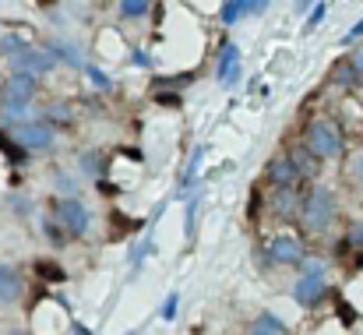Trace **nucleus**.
Wrapping results in <instances>:
<instances>
[{"label": "nucleus", "mask_w": 363, "mask_h": 335, "mask_svg": "<svg viewBox=\"0 0 363 335\" xmlns=\"http://www.w3.org/2000/svg\"><path fill=\"white\" fill-rule=\"evenodd\" d=\"M32 96H35V78L14 71V75H7V82H4V89H0V106H4V113H7L11 120H18V116H25Z\"/></svg>", "instance_id": "obj_1"}, {"label": "nucleus", "mask_w": 363, "mask_h": 335, "mask_svg": "<svg viewBox=\"0 0 363 335\" xmlns=\"http://www.w3.org/2000/svg\"><path fill=\"white\" fill-rule=\"evenodd\" d=\"M300 216H303V226H307L311 233L328 229V226H332V219H335V194H332L328 187H314V191L303 198Z\"/></svg>", "instance_id": "obj_2"}, {"label": "nucleus", "mask_w": 363, "mask_h": 335, "mask_svg": "<svg viewBox=\"0 0 363 335\" xmlns=\"http://www.w3.org/2000/svg\"><path fill=\"white\" fill-rule=\"evenodd\" d=\"M325 265L321 261H311V265H303V275L296 279V286H293V300L300 304V307H314L321 297H325Z\"/></svg>", "instance_id": "obj_3"}, {"label": "nucleus", "mask_w": 363, "mask_h": 335, "mask_svg": "<svg viewBox=\"0 0 363 335\" xmlns=\"http://www.w3.org/2000/svg\"><path fill=\"white\" fill-rule=\"evenodd\" d=\"M307 148H311L318 159H332V155H339V152H342V134H339V127L328 123V120L311 123V127H307Z\"/></svg>", "instance_id": "obj_4"}, {"label": "nucleus", "mask_w": 363, "mask_h": 335, "mask_svg": "<svg viewBox=\"0 0 363 335\" xmlns=\"http://www.w3.org/2000/svg\"><path fill=\"white\" fill-rule=\"evenodd\" d=\"M64 233H74V236H82L89 223H92V216H89V209L78 202V198H64V202H57V216H53Z\"/></svg>", "instance_id": "obj_5"}, {"label": "nucleus", "mask_w": 363, "mask_h": 335, "mask_svg": "<svg viewBox=\"0 0 363 335\" xmlns=\"http://www.w3.org/2000/svg\"><path fill=\"white\" fill-rule=\"evenodd\" d=\"M14 64V71H21V75H46V71H53V64H57V57L50 53V50H43V46H28L21 57H14L11 60Z\"/></svg>", "instance_id": "obj_6"}, {"label": "nucleus", "mask_w": 363, "mask_h": 335, "mask_svg": "<svg viewBox=\"0 0 363 335\" xmlns=\"http://www.w3.org/2000/svg\"><path fill=\"white\" fill-rule=\"evenodd\" d=\"M268 180L275 184V191H289V187H296V180H300L296 159H293V155H275V159L268 163Z\"/></svg>", "instance_id": "obj_7"}, {"label": "nucleus", "mask_w": 363, "mask_h": 335, "mask_svg": "<svg viewBox=\"0 0 363 335\" xmlns=\"http://www.w3.org/2000/svg\"><path fill=\"white\" fill-rule=\"evenodd\" d=\"M219 85L223 89L240 85V46L237 43H223V53H219Z\"/></svg>", "instance_id": "obj_8"}, {"label": "nucleus", "mask_w": 363, "mask_h": 335, "mask_svg": "<svg viewBox=\"0 0 363 335\" xmlns=\"http://www.w3.org/2000/svg\"><path fill=\"white\" fill-rule=\"evenodd\" d=\"M14 141L21 148H50L53 145V127L50 123H18Z\"/></svg>", "instance_id": "obj_9"}, {"label": "nucleus", "mask_w": 363, "mask_h": 335, "mask_svg": "<svg viewBox=\"0 0 363 335\" xmlns=\"http://www.w3.org/2000/svg\"><path fill=\"white\" fill-rule=\"evenodd\" d=\"M268 251H272V261H279V265H300L303 261V243H300V236H289V233L275 236L268 243Z\"/></svg>", "instance_id": "obj_10"}, {"label": "nucleus", "mask_w": 363, "mask_h": 335, "mask_svg": "<svg viewBox=\"0 0 363 335\" xmlns=\"http://www.w3.org/2000/svg\"><path fill=\"white\" fill-rule=\"evenodd\" d=\"M261 11H268L264 0H233V4H223L219 18L226 25H237V21H243V14H261Z\"/></svg>", "instance_id": "obj_11"}, {"label": "nucleus", "mask_w": 363, "mask_h": 335, "mask_svg": "<svg viewBox=\"0 0 363 335\" xmlns=\"http://www.w3.org/2000/svg\"><path fill=\"white\" fill-rule=\"evenodd\" d=\"M21 297V275L11 265H0V304H14Z\"/></svg>", "instance_id": "obj_12"}, {"label": "nucleus", "mask_w": 363, "mask_h": 335, "mask_svg": "<svg viewBox=\"0 0 363 335\" xmlns=\"http://www.w3.org/2000/svg\"><path fill=\"white\" fill-rule=\"evenodd\" d=\"M250 335H289V329H286V322H282L279 314L261 311V314L250 322Z\"/></svg>", "instance_id": "obj_13"}, {"label": "nucleus", "mask_w": 363, "mask_h": 335, "mask_svg": "<svg viewBox=\"0 0 363 335\" xmlns=\"http://www.w3.org/2000/svg\"><path fill=\"white\" fill-rule=\"evenodd\" d=\"M50 53H53L57 60L71 64V67H82V64H85V60H82V53H78L71 43H50Z\"/></svg>", "instance_id": "obj_14"}, {"label": "nucleus", "mask_w": 363, "mask_h": 335, "mask_svg": "<svg viewBox=\"0 0 363 335\" xmlns=\"http://www.w3.org/2000/svg\"><path fill=\"white\" fill-rule=\"evenodd\" d=\"M106 166H110V163H106L103 152H85V155H82V170H85L89 177H103Z\"/></svg>", "instance_id": "obj_15"}, {"label": "nucleus", "mask_w": 363, "mask_h": 335, "mask_svg": "<svg viewBox=\"0 0 363 335\" xmlns=\"http://www.w3.org/2000/svg\"><path fill=\"white\" fill-rule=\"evenodd\" d=\"M293 209H296V187H289V191H275V216L286 219V216H293Z\"/></svg>", "instance_id": "obj_16"}, {"label": "nucleus", "mask_w": 363, "mask_h": 335, "mask_svg": "<svg viewBox=\"0 0 363 335\" xmlns=\"http://www.w3.org/2000/svg\"><path fill=\"white\" fill-rule=\"evenodd\" d=\"M293 159H296V170H300V177H311V173H318V163H321V159H318L311 148H300Z\"/></svg>", "instance_id": "obj_17"}, {"label": "nucleus", "mask_w": 363, "mask_h": 335, "mask_svg": "<svg viewBox=\"0 0 363 335\" xmlns=\"http://www.w3.org/2000/svg\"><path fill=\"white\" fill-rule=\"evenodd\" d=\"M25 50H28V43H25L21 35H4V39H0V53H4V57H11V60H14V57H21Z\"/></svg>", "instance_id": "obj_18"}, {"label": "nucleus", "mask_w": 363, "mask_h": 335, "mask_svg": "<svg viewBox=\"0 0 363 335\" xmlns=\"http://www.w3.org/2000/svg\"><path fill=\"white\" fill-rule=\"evenodd\" d=\"M201 159H205V145H198L194 152H191V163H187V173H184V187H180V194L194 184V177H198V166H201Z\"/></svg>", "instance_id": "obj_19"}, {"label": "nucleus", "mask_w": 363, "mask_h": 335, "mask_svg": "<svg viewBox=\"0 0 363 335\" xmlns=\"http://www.w3.org/2000/svg\"><path fill=\"white\" fill-rule=\"evenodd\" d=\"M152 11V4H145V0H123L121 4V18H145Z\"/></svg>", "instance_id": "obj_20"}, {"label": "nucleus", "mask_w": 363, "mask_h": 335, "mask_svg": "<svg viewBox=\"0 0 363 335\" xmlns=\"http://www.w3.org/2000/svg\"><path fill=\"white\" fill-rule=\"evenodd\" d=\"M335 82H339V85H357L360 75H357V67L346 60V64H335Z\"/></svg>", "instance_id": "obj_21"}, {"label": "nucleus", "mask_w": 363, "mask_h": 335, "mask_svg": "<svg viewBox=\"0 0 363 335\" xmlns=\"http://www.w3.org/2000/svg\"><path fill=\"white\" fill-rule=\"evenodd\" d=\"M177 311H180V293L173 290V293L166 297V304H162V311H159V318H162V322H173V318H177Z\"/></svg>", "instance_id": "obj_22"}, {"label": "nucleus", "mask_w": 363, "mask_h": 335, "mask_svg": "<svg viewBox=\"0 0 363 335\" xmlns=\"http://www.w3.org/2000/svg\"><path fill=\"white\" fill-rule=\"evenodd\" d=\"M325 14H328V4H314L311 7V18H307V28H318L325 21Z\"/></svg>", "instance_id": "obj_23"}, {"label": "nucleus", "mask_w": 363, "mask_h": 335, "mask_svg": "<svg viewBox=\"0 0 363 335\" xmlns=\"http://www.w3.org/2000/svg\"><path fill=\"white\" fill-rule=\"evenodd\" d=\"M198 205H201V194H198V198H191V205H187V236H194V223H198Z\"/></svg>", "instance_id": "obj_24"}, {"label": "nucleus", "mask_w": 363, "mask_h": 335, "mask_svg": "<svg viewBox=\"0 0 363 335\" xmlns=\"http://www.w3.org/2000/svg\"><path fill=\"white\" fill-rule=\"evenodd\" d=\"M85 75H89V78H92V82H96L99 89H110V78H106V75H103L99 67H85Z\"/></svg>", "instance_id": "obj_25"}, {"label": "nucleus", "mask_w": 363, "mask_h": 335, "mask_svg": "<svg viewBox=\"0 0 363 335\" xmlns=\"http://www.w3.org/2000/svg\"><path fill=\"white\" fill-rule=\"evenodd\" d=\"M350 247H360L363 251V219L353 223V229H350Z\"/></svg>", "instance_id": "obj_26"}, {"label": "nucleus", "mask_w": 363, "mask_h": 335, "mask_svg": "<svg viewBox=\"0 0 363 335\" xmlns=\"http://www.w3.org/2000/svg\"><path fill=\"white\" fill-rule=\"evenodd\" d=\"M350 64L357 67V75H360V78H363V43H360V46H357V50H353V53H350Z\"/></svg>", "instance_id": "obj_27"}, {"label": "nucleus", "mask_w": 363, "mask_h": 335, "mask_svg": "<svg viewBox=\"0 0 363 335\" xmlns=\"http://www.w3.org/2000/svg\"><path fill=\"white\" fill-rule=\"evenodd\" d=\"M57 187H60V191H64L67 198L74 194V180H71V177H60V173H57Z\"/></svg>", "instance_id": "obj_28"}, {"label": "nucleus", "mask_w": 363, "mask_h": 335, "mask_svg": "<svg viewBox=\"0 0 363 335\" xmlns=\"http://www.w3.org/2000/svg\"><path fill=\"white\" fill-rule=\"evenodd\" d=\"M39 268H43V275H46V279H64V272H60L57 265H46V261H39Z\"/></svg>", "instance_id": "obj_29"}, {"label": "nucleus", "mask_w": 363, "mask_h": 335, "mask_svg": "<svg viewBox=\"0 0 363 335\" xmlns=\"http://www.w3.org/2000/svg\"><path fill=\"white\" fill-rule=\"evenodd\" d=\"M360 35H363V18L350 28V32H346V35H342V46H346V43H353V39H360Z\"/></svg>", "instance_id": "obj_30"}, {"label": "nucleus", "mask_w": 363, "mask_h": 335, "mask_svg": "<svg viewBox=\"0 0 363 335\" xmlns=\"http://www.w3.org/2000/svg\"><path fill=\"white\" fill-rule=\"evenodd\" d=\"M43 226H46V233H50V236H53V240H57V243H64V233H60V229H57V226L50 223V219H46V223H43Z\"/></svg>", "instance_id": "obj_31"}, {"label": "nucleus", "mask_w": 363, "mask_h": 335, "mask_svg": "<svg viewBox=\"0 0 363 335\" xmlns=\"http://www.w3.org/2000/svg\"><path fill=\"white\" fill-rule=\"evenodd\" d=\"M350 170H353V177H357V180H363V155L353 159V166H350Z\"/></svg>", "instance_id": "obj_32"}, {"label": "nucleus", "mask_w": 363, "mask_h": 335, "mask_svg": "<svg viewBox=\"0 0 363 335\" xmlns=\"http://www.w3.org/2000/svg\"><path fill=\"white\" fill-rule=\"evenodd\" d=\"M162 106H180V96H159Z\"/></svg>", "instance_id": "obj_33"}, {"label": "nucleus", "mask_w": 363, "mask_h": 335, "mask_svg": "<svg viewBox=\"0 0 363 335\" xmlns=\"http://www.w3.org/2000/svg\"><path fill=\"white\" fill-rule=\"evenodd\" d=\"M11 335H28V332H11Z\"/></svg>", "instance_id": "obj_34"}, {"label": "nucleus", "mask_w": 363, "mask_h": 335, "mask_svg": "<svg viewBox=\"0 0 363 335\" xmlns=\"http://www.w3.org/2000/svg\"><path fill=\"white\" fill-rule=\"evenodd\" d=\"M127 335H138V332H127Z\"/></svg>", "instance_id": "obj_35"}]
</instances>
